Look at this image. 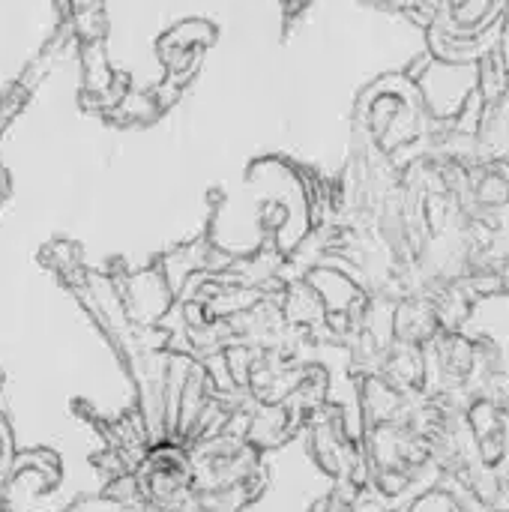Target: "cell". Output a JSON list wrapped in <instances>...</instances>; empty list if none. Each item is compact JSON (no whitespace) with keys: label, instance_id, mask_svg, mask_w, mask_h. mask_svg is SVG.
I'll use <instances>...</instances> for the list:
<instances>
[{"label":"cell","instance_id":"cell-1","mask_svg":"<svg viewBox=\"0 0 509 512\" xmlns=\"http://www.w3.org/2000/svg\"><path fill=\"white\" fill-rule=\"evenodd\" d=\"M429 123L435 120L429 117L414 78H384L360 99V129L366 147L381 159H393L396 153L417 144Z\"/></svg>","mask_w":509,"mask_h":512},{"label":"cell","instance_id":"cell-4","mask_svg":"<svg viewBox=\"0 0 509 512\" xmlns=\"http://www.w3.org/2000/svg\"><path fill=\"white\" fill-rule=\"evenodd\" d=\"M501 57H504V63H507V72H509V15H507V24H504V36H501Z\"/></svg>","mask_w":509,"mask_h":512},{"label":"cell","instance_id":"cell-3","mask_svg":"<svg viewBox=\"0 0 509 512\" xmlns=\"http://www.w3.org/2000/svg\"><path fill=\"white\" fill-rule=\"evenodd\" d=\"M213 468H219V456L210 462ZM243 465V453H231V456H222V468H240ZM213 468H204V471H213ZM243 480H246V474L243 471H231V477H225L222 480V489L228 492V489H240L243 486Z\"/></svg>","mask_w":509,"mask_h":512},{"label":"cell","instance_id":"cell-2","mask_svg":"<svg viewBox=\"0 0 509 512\" xmlns=\"http://www.w3.org/2000/svg\"><path fill=\"white\" fill-rule=\"evenodd\" d=\"M426 111L441 126H456L468 105L480 96V63L432 60L417 78Z\"/></svg>","mask_w":509,"mask_h":512}]
</instances>
